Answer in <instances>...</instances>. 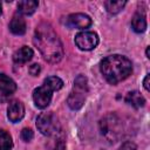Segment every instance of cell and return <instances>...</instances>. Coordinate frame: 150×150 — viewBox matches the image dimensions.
I'll use <instances>...</instances> for the list:
<instances>
[{"label":"cell","mask_w":150,"mask_h":150,"mask_svg":"<svg viewBox=\"0 0 150 150\" xmlns=\"http://www.w3.org/2000/svg\"><path fill=\"white\" fill-rule=\"evenodd\" d=\"M34 45L38 47L42 56L52 63L59 62L63 56L62 43L49 23H40L34 32Z\"/></svg>","instance_id":"6da1fadb"},{"label":"cell","mask_w":150,"mask_h":150,"mask_svg":"<svg viewBox=\"0 0 150 150\" xmlns=\"http://www.w3.org/2000/svg\"><path fill=\"white\" fill-rule=\"evenodd\" d=\"M100 69L104 79L111 83L117 84L118 82L125 80L132 71L131 61L118 54H114L103 59L100 63Z\"/></svg>","instance_id":"7a4b0ae2"},{"label":"cell","mask_w":150,"mask_h":150,"mask_svg":"<svg viewBox=\"0 0 150 150\" xmlns=\"http://www.w3.org/2000/svg\"><path fill=\"white\" fill-rule=\"evenodd\" d=\"M101 134L109 141L116 142L122 135V122L115 114H109L104 116L100 122Z\"/></svg>","instance_id":"3957f363"},{"label":"cell","mask_w":150,"mask_h":150,"mask_svg":"<svg viewBox=\"0 0 150 150\" xmlns=\"http://www.w3.org/2000/svg\"><path fill=\"white\" fill-rule=\"evenodd\" d=\"M88 93V82H87V77L83 75H79L75 81H74V88L73 91L70 93L69 97H68V105L74 109L77 110L80 109L86 100Z\"/></svg>","instance_id":"277c9868"},{"label":"cell","mask_w":150,"mask_h":150,"mask_svg":"<svg viewBox=\"0 0 150 150\" xmlns=\"http://www.w3.org/2000/svg\"><path fill=\"white\" fill-rule=\"evenodd\" d=\"M36 127L39 131L46 136H52L59 130L57 117L52 112H42L36 118Z\"/></svg>","instance_id":"5b68a950"},{"label":"cell","mask_w":150,"mask_h":150,"mask_svg":"<svg viewBox=\"0 0 150 150\" xmlns=\"http://www.w3.org/2000/svg\"><path fill=\"white\" fill-rule=\"evenodd\" d=\"M76 46L82 50H91L98 43V36L94 32H81L75 36Z\"/></svg>","instance_id":"8992f818"},{"label":"cell","mask_w":150,"mask_h":150,"mask_svg":"<svg viewBox=\"0 0 150 150\" xmlns=\"http://www.w3.org/2000/svg\"><path fill=\"white\" fill-rule=\"evenodd\" d=\"M52 93L53 91L49 88H47L45 84L35 88L33 91V101H34L35 105L40 109L48 107V104L50 103V100H52Z\"/></svg>","instance_id":"52a82bcc"},{"label":"cell","mask_w":150,"mask_h":150,"mask_svg":"<svg viewBox=\"0 0 150 150\" xmlns=\"http://www.w3.org/2000/svg\"><path fill=\"white\" fill-rule=\"evenodd\" d=\"M16 89L15 82L7 75L0 73V101H5Z\"/></svg>","instance_id":"ba28073f"},{"label":"cell","mask_w":150,"mask_h":150,"mask_svg":"<svg viewBox=\"0 0 150 150\" xmlns=\"http://www.w3.org/2000/svg\"><path fill=\"white\" fill-rule=\"evenodd\" d=\"M67 22L70 27L73 28H80V29H86L91 25V19L83 13H75L70 14L67 18Z\"/></svg>","instance_id":"9c48e42d"},{"label":"cell","mask_w":150,"mask_h":150,"mask_svg":"<svg viewBox=\"0 0 150 150\" xmlns=\"http://www.w3.org/2000/svg\"><path fill=\"white\" fill-rule=\"evenodd\" d=\"M25 115L23 104L20 101H12L7 108V116L11 122H19Z\"/></svg>","instance_id":"30bf717a"},{"label":"cell","mask_w":150,"mask_h":150,"mask_svg":"<svg viewBox=\"0 0 150 150\" xmlns=\"http://www.w3.org/2000/svg\"><path fill=\"white\" fill-rule=\"evenodd\" d=\"M33 57V50L27 47V46H23L21 47L20 49H18L14 55H13V60L15 63H19V64H22V63H26L28 62L30 59Z\"/></svg>","instance_id":"8fae6325"},{"label":"cell","mask_w":150,"mask_h":150,"mask_svg":"<svg viewBox=\"0 0 150 150\" xmlns=\"http://www.w3.org/2000/svg\"><path fill=\"white\" fill-rule=\"evenodd\" d=\"M9 29L15 35H22L26 32V21L21 16L15 15L9 22Z\"/></svg>","instance_id":"7c38bea8"},{"label":"cell","mask_w":150,"mask_h":150,"mask_svg":"<svg viewBox=\"0 0 150 150\" xmlns=\"http://www.w3.org/2000/svg\"><path fill=\"white\" fill-rule=\"evenodd\" d=\"M125 102L129 103L130 105H132L134 108H141V107L144 105L145 100H144V97L142 96V94L139 91L134 90V91H130V93L127 94Z\"/></svg>","instance_id":"4fadbf2b"},{"label":"cell","mask_w":150,"mask_h":150,"mask_svg":"<svg viewBox=\"0 0 150 150\" xmlns=\"http://www.w3.org/2000/svg\"><path fill=\"white\" fill-rule=\"evenodd\" d=\"M38 1L34 0H23L18 4V12L23 14V15H30L35 12L38 8Z\"/></svg>","instance_id":"5bb4252c"},{"label":"cell","mask_w":150,"mask_h":150,"mask_svg":"<svg viewBox=\"0 0 150 150\" xmlns=\"http://www.w3.org/2000/svg\"><path fill=\"white\" fill-rule=\"evenodd\" d=\"M131 27L136 33H143L146 28V20L143 14L136 13L131 19Z\"/></svg>","instance_id":"9a60e30c"},{"label":"cell","mask_w":150,"mask_h":150,"mask_svg":"<svg viewBox=\"0 0 150 150\" xmlns=\"http://www.w3.org/2000/svg\"><path fill=\"white\" fill-rule=\"evenodd\" d=\"M125 1H122V0H120V1H105L104 2V6H105V9H107V12L109 13V14H117L118 12H121L122 11V8L125 6Z\"/></svg>","instance_id":"2e32d148"},{"label":"cell","mask_w":150,"mask_h":150,"mask_svg":"<svg viewBox=\"0 0 150 150\" xmlns=\"http://www.w3.org/2000/svg\"><path fill=\"white\" fill-rule=\"evenodd\" d=\"M43 84H45L47 88H49L52 91H55V90H59V89L62 88L63 81H62L60 77H57V76H49V77H47V79L45 80Z\"/></svg>","instance_id":"e0dca14e"},{"label":"cell","mask_w":150,"mask_h":150,"mask_svg":"<svg viewBox=\"0 0 150 150\" xmlns=\"http://www.w3.org/2000/svg\"><path fill=\"white\" fill-rule=\"evenodd\" d=\"M13 146L12 137L8 132L0 130V150H11Z\"/></svg>","instance_id":"ac0fdd59"},{"label":"cell","mask_w":150,"mask_h":150,"mask_svg":"<svg viewBox=\"0 0 150 150\" xmlns=\"http://www.w3.org/2000/svg\"><path fill=\"white\" fill-rule=\"evenodd\" d=\"M33 137H34V134H33V131L30 129H28V128L22 129V131H21V138L25 142H29Z\"/></svg>","instance_id":"d6986e66"},{"label":"cell","mask_w":150,"mask_h":150,"mask_svg":"<svg viewBox=\"0 0 150 150\" xmlns=\"http://www.w3.org/2000/svg\"><path fill=\"white\" fill-rule=\"evenodd\" d=\"M118 150H137V148H136V144L135 143H132V142H125V143H123L120 146Z\"/></svg>","instance_id":"ffe728a7"},{"label":"cell","mask_w":150,"mask_h":150,"mask_svg":"<svg viewBox=\"0 0 150 150\" xmlns=\"http://www.w3.org/2000/svg\"><path fill=\"white\" fill-rule=\"evenodd\" d=\"M54 150H66V144H64V139L61 137V138H57L56 143H55V148Z\"/></svg>","instance_id":"44dd1931"},{"label":"cell","mask_w":150,"mask_h":150,"mask_svg":"<svg viewBox=\"0 0 150 150\" xmlns=\"http://www.w3.org/2000/svg\"><path fill=\"white\" fill-rule=\"evenodd\" d=\"M40 66L39 64H36V63H34V64H32L30 67H29V73H30V75H33V76H35V75H38L39 73H40Z\"/></svg>","instance_id":"7402d4cb"},{"label":"cell","mask_w":150,"mask_h":150,"mask_svg":"<svg viewBox=\"0 0 150 150\" xmlns=\"http://www.w3.org/2000/svg\"><path fill=\"white\" fill-rule=\"evenodd\" d=\"M149 79H150V75L148 74V75L145 76V79H144V82H143V83H144V88H145L146 90L150 89V87H149Z\"/></svg>","instance_id":"603a6c76"},{"label":"cell","mask_w":150,"mask_h":150,"mask_svg":"<svg viewBox=\"0 0 150 150\" xmlns=\"http://www.w3.org/2000/svg\"><path fill=\"white\" fill-rule=\"evenodd\" d=\"M146 57H150V54H149V48H146Z\"/></svg>","instance_id":"cb8c5ba5"},{"label":"cell","mask_w":150,"mask_h":150,"mask_svg":"<svg viewBox=\"0 0 150 150\" xmlns=\"http://www.w3.org/2000/svg\"><path fill=\"white\" fill-rule=\"evenodd\" d=\"M0 15H1V4H0Z\"/></svg>","instance_id":"d4e9b609"}]
</instances>
